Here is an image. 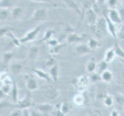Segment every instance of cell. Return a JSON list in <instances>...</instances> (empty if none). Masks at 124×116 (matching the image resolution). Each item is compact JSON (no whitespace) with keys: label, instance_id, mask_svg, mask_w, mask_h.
I'll return each instance as SVG.
<instances>
[{"label":"cell","instance_id":"obj_45","mask_svg":"<svg viewBox=\"0 0 124 116\" xmlns=\"http://www.w3.org/2000/svg\"><path fill=\"white\" fill-rule=\"evenodd\" d=\"M111 116H119V114L117 111L116 110H113L112 112H111Z\"/></svg>","mask_w":124,"mask_h":116},{"label":"cell","instance_id":"obj_16","mask_svg":"<svg viewBox=\"0 0 124 116\" xmlns=\"http://www.w3.org/2000/svg\"><path fill=\"white\" fill-rule=\"evenodd\" d=\"M32 71H33V73L37 77H39V78H41L42 80H45L46 82L50 83L51 81L53 80L52 78H51L49 74H47V73H46L45 71H43L42 70H40V69H33Z\"/></svg>","mask_w":124,"mask_h":116},{"label":"cell","instance_id":"obj_10","mask_svg":"<svg viewBox=\"0 0 124 116\" xmlns=\"http://www.w3.org/2000/svg\"><path fill=\"white\" fill-rule=\"evenodd\" d=\"M35 108L39 110L41 113L42 114H49L52 111H54V106L50 104H46V103H43V104H39L37 105Z\"/></svg>","mask_w":124,"mask_h":116},{"label":"cell","instance_id":"obj_38","mask_svg":"<svg viewBox=\"0 0 124 116\" xmlns=\"http://www.w3.org/2000/svg\"><path fill=\"white\" fill-rule=\"evenodd\" d=\"M29 1H33V2H46L49 3L51 6H53V7H57V5L55 4L53 0H29Z\"/></svg>","mask_w":124,"mask_h":116},{"label":"cell","instance_id":"obj_32","mask_svg":"<svg viewBox=\"0 0 124 116\" xmlns=\"http://www.w3.org/2000/svg\"><path fill=\"white\" fill-rule=\"evenodd\" d=\"M103 102H104V104H105L106 106L110 107V106H112L113 104V98L112 96L109 95V94H107V95L104 98Z\"/></svg>","mask_w":124,"mask_h":116},{"label":"cell","instance_id":"obj_43","mask_svg":"<svg viewBox=\"0 0 124 116\" xmlns=\"http://www.w3.org/2000/svg\"><path fill=\"white\" fill-rule=\"evenodd\" d=\"M55 116H66V115L64 114L62 111H61L60 108H57L56 110L55 111Z\"/></svg>","mask_w":124,"mask_h":116},{"label":"cell","instance_id":"obj_7","mask_svg":"<svg viewBox=\"0 0 124 116\" xmlns=\"http://www.w3.org/2000/svg\"><path fill=\"white\" fill-rule=\"evenodd\" d=\"M89 82V78L86 76H81L79 78L76 79V81L75 83L76 88H77L78 91L82 93L86 89V86Z\"/></svg>","mask_w":124,"mask_h":116},{"label":"cell","instance_id":"obj_48","mask_svg":"<svg viewBox=\"0 0 124 116\" xmlns=\"http://www.w3.org/2000/svg\"><path fill=\"white\" fill-rule=\"evenodd\" d=\"M120 61H121V63L124 65V59H120Z\"/></svg>","mask_w":124,"mask_h":116},{"label":"cell","instance_id":"obj_23","mask_svg":"<svg viewBox=\"0 0 124 116\" xmlns=\"http://www.w3.org/2000/svg\"><path fill=\"white\" fill-rule=\"evenodd\" d=\"M39 54V47H37L36 46H32L30 48V50H29V58H30V60H32V61H35L38 58Z\"/></svg>","mask_w":124,"mask_h":116},{"label":"cell","instance_id":"obj_3","mask_svg":"<svg viewBox=\"0 0 124 116\" xmlns=\"http://www.w3.org/2000/svg\"><path fill=\"white\" fill-rule=\"evenodd\" d=\"M47 17H48V10L45 8H40L34 11L32 19L34 22H42L45 21Z\"/></svg>","mask_w":124,"mask_h":116},{"label":"cell","instance_id":"obj_37","mask_svg":"<svg viewBox=\"0 0 124 116\" xmlns=\"http://www.w3.org/2000/svg\"><path fill=\"white\" fill-rule=\"evenodd\" d=\"M10 31H12V29L9 27H2L0 29V36L3 37L5 35H7L8 33H9Z\"/></svg>","mask_w":124,"mask_h":116},{"label":"cell","instance_id":"obj_17","mask_svg":"<svg viewBox=\"0 0 124 116\" xmlns=\"http://www.w3.org/2000/svg\"><path fill=\"white\" fill-rule=\"evenodd\" d=\"M96 27L101 30L102 33H103L105 35L106 33L108 32V29H107V24H106V20L105 19V17H100V18H98L97 19V22L96 23Z\"/></svg>","mask_w":124,"mask_h":116},{"label":"cell","instance_id":"obj_14","mask_svg":"<svg viewBox=\"0 0 124 116\" xmlns=\"http://www.w3.org/2000/svg\"><path fill=\"white\" fill-rule=\"evenodd\" d=\"M62 1L66 4V5L69 7L71 9H72L74 12H76L79 16H82V9L78 6V4L76 3L74 0H62Z\"/></svg>","mask_w":124,"mask_h":116},{"label":"cell","instance_id":"obj_30","mask_svg":"<svg viewBox=\"0 0 124 116\" xmlns=\"http://www.w3.org/2000/svg\"><path fill=\"white\" fill-rule=\"evenodd\" d=\"M55 34V31L53 29H48V30H46L45 34H44V37L43 39L42 40V41H47L48 42L49 40L53 38V36Z\"/></svg>","mask_w":124,"mask_h":116},{"label":"cell","instance_id":"obj_15","mask_svg":"<svg viewBox=\"0 0 124 116\" xmlns=\"http://www.w3.org/2000/svg\"><path fill=\"white\" fill-rule=\"evenodd\" d=\"M116 57V52H115V50L113 47H112V48L108 49L105 52L103 61L107 63H109L113 61L114 58Z\"/></svg>","mask_w":124,"mask_h":116},{"label":"cell","instance_id":"obj_27","mask_svg":"<svg viewBox=\"0 0 124 116\" xmlns=\"http://www.w3.org/2000/svg\"><path fill=\"white\" fill-rule=\"evenodd\" d=\"M11 12H12V18L13 19H18L23 14V9L16 6L12 9Z\"/></svg>","mask_w":124,"mask_h":116},{"label":"cell","instance_id":"obj_18","mask_svg":"<svg viewBox=\"0 0 124 116\" xmlns=\"http://www.w3.org/2000/svg\"><path fill=\"white\" fill-rule=\"evenodd\" d=\"M26 88L29 91H33L37 90L39 86H38V84L35 79H33L32 77H28L26 80Z\"/></svg>","mask_w":124,"mask_h":116},{"label":"cell","instance_id":"obj_42","mask_svg":"<svg viewBox=\"0 0 124 116\" xmlns=\"http://www.w3.org/2000/svg\"><path fill=\"white\" fill-rule=\"evenodd\" d=\"M42 113H41L39 110L36 109H33L31 112H30V116H42Z\"/></svg>","mask_w":124,"mask_h":116},{"label":"cell","instance_id":"obj_51","mask_svg":"<svg viewBox=\"0 0 124 116\" xmlns=\"http://www.w3.org/2000/svg\"><path fill=\"white\" fill-rule=\"evenodd\" d=\"M123 6H124V0H123Z\"/></svg>","mask_w":124,"mask_h":116},{"label":"cell","instance_id":"obj_29","mask_svg":"<svg viewBox=\"0 0 124 116\" xmlns=\"http://www.w3.org/2000/svg\"><path fill=\"white\" fill-rule=\"evenodd\" d=\"M107 63L105 62L104 61H102V62H100V63L99 64V65H97V73L99 74H101L102 72H103L104 71L107 70Z\"/></svg>","mask_w":124,"mask_h":116},{"label":"cell","instance_id":"obj_24","mask_svg":"<svg viewBox=\"0 0 124 116\" xmlns=\"http://www.w3.org/2000/svg\"><path fill=\"white\" fill-rule=\"evenodd\" d=\"M72 101L76 106H82L84 104L85 101V98L82 94V93H79L76 94V95L72 98Z\"/></svg>","mask_w":124,"mask_h":116},{"label":"cell","instance_id":"obj_40","mask_svg":"<svg viewBox=\"0 0 124 116\" xmlns=\"http://www.w3.org/2000/svg\"><path fill=\"white\" fill-rule=\"evenodd\" d=\"M11 116H23V111H21V109L16 108L12 111Z\"/></svg>","mask_w":124,"mask_h":116},{"label":"cell","instance_id":"obj_11","mask_svg":"<svg viewBox=\"0 0 124 116\" xmlns=\"http://www.w3.org/2000/svg\"><path fill=\"white\" fill-rule=\"evenodd\" d=\"M83 40V36H79L77 33L75 32L70 33L66 37L67 44H80Z\"/></svg>","mask_w":124,"mask_h":116},{"label":"cell","instance_id":"obj_50","mask_svg":"<svg viewBox=\"0 0 124 116\" xmlns=\"http://www.w3.org/2000/svg\"><path fill=\"white\" fill-rule=\"evenodd\" d=\"M76 116H85L84 115H76Z\"/></svg>","mask_w":124,"mask_h":116},{"label":"cell","instance_id":"obj_9","mask_svg":"<svg viewBox=\"0 0 124 116\" xmlns=\"http://www.w3.org/2000/svg\"><path fill=\"white\" fill-rule=\"evenodd\" d=\"M44 94L46 98H48L49 99L51 100H55L59 95V91L58 89L55 87V86L51 85L44 91Z\"/></svg>","mask_w":124,"mask_h":116},{"label":"cell","instance_id":"obj_46","mask_svg":"<svg viewBox=\"0 0 124 116\" xmlns=\"http://www.w3.org/2000/svg\"><path fill=\"white\" fill-rule=\"evenodd\" d=\"M119 14H120L121 17H122V19H124V8H121L119 10Z\"/></svg>","mask_w":124,"mask_h":116},{"label":"cell","instance_id":"obj_5","mask_svg":"<svg viewBox=\"0 0 124 116\" xmlns=\"http://www.w3.org/2000/svg\"><path fill=\"white\" fill-rule=\"evenodd\" d=\"M103 16L105 17V19L106 20L108 32L110 33V35L113 37L114 40H116V39L117 38V34H118V32H117L116 28V24H115L113 21L109 18L108 15L106 14V12H103Z\"/></svg>","mask_w":124,"mask_h":116},{"label":"cell","instance_id":"obj_41","mask_svg":"<svg viewBox=\"0 0 124 116\" xmlns=\"http://www.w3.org/2000/svg\"><path fill=\"white\" fill-rule=\"evenodd\" d=\"M47 43H48V44H49L51 47H53V46H56V45L59 44L58 40H55V39H53V38H52L51 40H49Z\"/></svg>","mask_w":124,"mask_h":116},{"label":"cell","instance_id":"obj_47","mask_svg":"<svg viewBox=\"0 0 124 116\" xmlns=\"http://www.w3.org/2000/svg\"><path fill=\"white\" fill-rule=\"evenodd\" d=\"M106 1H107V0H96V2H97L98 3H100V4H103V3H106Z\"/></svg>","mask_w":124,"mask_h":116},{"label":"cell","instance_id":"obj_1","mask_svg":"<svg viewBox=\"0 0 124 116\" xmlns=\"http://www.w3.org/2000/svg\"><path fill=\"white\" fill-rule=\"evenodd\" d=\"M42 28V26L39 25V26H38V27H36V28H34L33 29H32V30L28 32L25 36H23L22 38L20 39L21 44H26V43H29V42H31V41L34 40L36 39V36L38 35V33L40 32Z\"/></svg>","mask_w":124,"mask_h":116},{"label":"cell","instance_id":"obj_26","mask_svg":"<svg viewBox=\"0 0 124 116\" xmlns=\"http://www.w3.org/2000/svg\"><path fill=\"white\" fill-rule=\"evenodd\" d=\"M19 91H18V87H17L16 83H13V85H12V88L11 91V94H12V100H13L14 103H18V101H19L18 99L19 97Z\"/></svg>","mask_w":124,"mask_h":116},{"label":"cell","instance_id":"obj_49","mask_svg":"<svg viewBox=\"0 0 124 116\" xmlns=\"http://www.w3.org/2000/svg\"><path fill=\"white\" fill-rule=\"evenodd\" d=\"M89 116H98V115H95V114H93V115H90Z\"/></svg>","mask_w":124,"mask_h":116},{"label":"cell","instance_id":"obj_35","mask_svg":"<svg viewBox=\"0 0 124 116\" xmlns=\"http://www.w3.org/2000/svg\"><path fill=\"white\" fill-rule=\"evenodd\" d=\"M64 46H65V45L62 44H59L58 45L52 47V49H50L51 50L50 53L52 54H58L59 51H60V50L62 49V47H63Z\"/></svg>","mask_w":124,"mask_h":116},{"label":"cell","instance_id":"obj_34","mask_svg":"<svg viewBox=\"0 0 124 116\" xmlns=\"http://www.w3.org/2000/svg\"><path fill=\"white\" fill-rule=\"evenodd\" d=\"M12 54H13L12 52H6L3 54V63L4 64H8L9 63L10 60L12 57Z\"/></svg>","mask_w":124,"mask_h":116},{"label":"cell","instance_id":"obj_25","mask_svg":"<svg viewBox=\"0 0 124 116\" xmlns=\"http://www.w3.org/2000/svg\"><path fill=\"white\" fill-rule=\"evenodd\" d=\"M88 46L89 48L91 49V50H96V49H98L100 46V43L98 42L97 40H96L95 38H89L88 40Z\"/></svg>","mask_w":124,"mask_h":116},{"label":"cell","instance_id":"obj_8","mask_svg":"<svg viewBox=\"0 0 124 116\" xmlns=\"http://www.w3.org/2000/svg\"><path fill=\"white\" fill-rule=\"evenodd\" d=\"M75 51H76V53L79 56H83V55L90 54L91 52H93V50H91V49L89 48L88 44H82V43H80L79 44L76 46Z\"/></svg>","mask_w":124,"mask_h":116},{"label":"cell","instance_id":"obj_39","mask_svg":"<svg viewBox=\"0 0 124 116\" xmlns=\"http://www.w3.org/2000/svg\"><path fill=\"white\" fill-rule=\"evenodd\" d=\"M117 37H119L120 40L124 41V25L122 26V27L119 29V31L118 32Z\"/></svg>","mask_w":124,"mask_h":116},{"label":"cell","instance_id":"obj_22","mask_svg":"<svg viewBox=\"0 0 124 116\" xmlns=\"http://www.w3.org/2000/svg\"><path fill=\"white\" fill-rule=\"evenodd\" d=\"M114 44H113V48L116 52V57H118L119 59H124V50L122 49V47L119 45V44L116 42V39L114 40Z\"/></svg>","mask_w":124,"mask_h":116},{"label":"cell","instance_id":"obj_2","mask_svg":"<svg viewBox=\"0 0 124 116\" xmlns=\"http://www.w3.org/2000/svg\"><path fill=\"white\" fill-rule=\"evenodd\" d=\"M32 98L31 96V94L29 93H27L25 94V96L18 101V103L16 104V108H19L21 110L27 109L32 105Z\"/></svg>","mask_w":124,"mask_h":116},{"label":"cell","instance_id":"obj_31","mask_svg":"<svg viewBox=\"0 0 124 116\" xmlns=\"http://www.w3.org/2000/svg\"><path fill=\"white\" fill-rule=\"evenodd\" d=\"M16 0H1V8H9L13 6Z\"/></svg>","mask_w":124,"mask_h":116},{"label":"cell","instance_id":"obj_12","mask_svg":"<svg viewBox=\"0 0 124 116\" xmlns=\"http://www.w3.org/2000/svg\"><path fill=\"white\" fill-rule=\"evenodd\" d=\"M97 69V63H96V61L95 57H90L89 58L86 64H85V70L89 73V74H93V73L96 72Z\"/></svg>","mask_w":124,"mask_h":116},{"label":"cell","instance_id":"obj_13","mask_svg":"<svg viewBox=\"0 0 124 116\" xmlns=\"http://www.w3.org/2000/svg\"><path fill=\"white\" fill-rule=\"evenodd\" d=\"M49 75L52 78L53 81L56 84L58 79H59V64L58 63H55L54 65H53L51 67H49Z\"/></svg>","mask_w":124,"mask_h":116},{"label":"cell","instance_id":"obj_28","mask_svg":"<svg viewBox=\"0 0 124 116\" xmlns=\"http://www.w3.org/2000/svg\"><path fill=\"white\" fill-rule=\"evenodd\" d=\"M7 36L11 39V40H12V44H13L15 46H19L20 44H21V42H20V39L19 40L18 38L16 37V36L14 35L13 33H12V31H10L9 33H8Z\"/></svg>","mask_w":124,"mask_h":116},{"label":"cell","instance_id":"obj_33","mask_svg":"<svg viewBox=\"0 0 124 116\" xmlns=\"http://www.w3.org/2000/svg\"><path fill=\"white\" fill-rule=\"evenodd\" d=\"M59 108H60L61 111H62L64 114L66 115L70 111V104L68 102H63V103H62V104H61V105H60Z\"/></svg>","mask_w":124,"mask_h":116},{"label":"cell","instance_id":"obj_6","mask_svg":"<svg viewBox=\"0 0 124 116\" xmlns=\"http://www.w3.org/2000/svg\"><path fill=\"white\" fill-rule=\"evenodd\" d=\"M107 15L109 18L116 25L121 24L123 23V19L119 14V12L116 9H109Z\"/></svg>","mask_w":124,"mask_h":116},{"label":"cell","instance_id":"obj_19","mask_svg":"<svg viewBox=\"0 0 124 116\" xmlns=\"http://www.w3.org/2000/svg\"><path fill=\"white\" fill-rule=\"evenodd\" d=\"M10 16H12V12L9 9L1 8V10H0V19H1L2 22L7 20Z\"/></svg>","mask_w":124,"mask_h":116},{"label":"cell","instance_id":"obj_36","mask_svg":"<svg viewBox=\"0 0 124 116\" xmlns=\"http://www.w3.org/2000/svg\"><path fill=\"white\" fill-rule=\"evenodd\" d=\"M106 3H107L109 9H115L118 3V0H107Z\"/></svg>","mask_w":124,"mask_h":116},{"label":"cell","instance_id":"obj_20","mask_svg":"<svg viewBox=\"0 0 124 116\" xmlns=\"http://www.w3.org/2000/svg\"><path fill=\"white\" fill-rule=\"evenodd\" d=\"M10 71H12V74L16 75L19 74L23 71V65L19 63L14 62L10 65Z\"/></svg>","mask_w":124,"mask_h":116},{"label":"cell","instance_id":"obj_4","mask_svg":"<svg viewBox=\"0 0 124 116\" xmlns=\"http://www.w3.org/2000/svg\"><path fill=\"white\" fill-rule=\"evenodd\" d=\"M85 19H86V22L89 27L96 25L97 19L99 18V17L97 16L96 12L93 9V7L88 9L85 12Z\"/></svg>","mask_w":124,"mask_h":116},{"label":"cell","instance_id":"obj_44","mask_svg":"<svg viewBox=\"0 0 124 116\" xmlns=\"http://www.w3.org/2000/svg\"><path fill=\"white\" fill-rule=\"evenodd\" d=\"M23 116H30V112L27 109H24L23 110Z\"/></svg>","mask_w":124,"mask_h":116},{"label":"cell","instance_id":"obj_21","mask_svg":"<svg viewBox=\"0 0 124 116\" xmlns=\"http://www.w3.org/2000/svg\"><path fill=\"white\" fill-rule=\"evenodd\" d=\"M101 80L106 83H109L113 79V73L109 70H106L100 74Z\"/></svg>","mask_w":124,"mask_h":116}]
</instances>
